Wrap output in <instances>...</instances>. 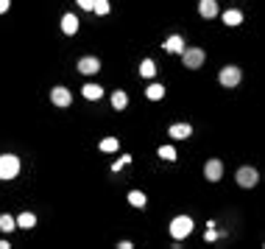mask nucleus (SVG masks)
I'll use <instances>...</instances> for the list:
<instances>
[{
    "label": "nucleus",
    "instance_id": "12",
    "mask_svg": "<svg viewBox=\"0 0 265 249\" xmlns=\"http://www.w3.org/2000/svg\"><path fill=\"white\" fill-rule=\"evenodd\" d=\"M165 51H168V54H181V51H184V39H181L179 34L168 37V42H165Z\"/></svg>",
    "mask_w": 265,
    "mask_h": 249
},
{
    "label": "nucleus",
    "instance_id": "28",
    "mask_svg": "<svg viewBox=\"0 0 265 249\" xmlns=\"http://www.w3.org/2000/svg\"><path fill=\"white\" fill-rule=\"evenodd\" d=\"M9 246H12L9 241H0V249H9Z\"/></svg>",
    "mask_w": 265,
    "mask_h": 249
},
{
    "label": "nucleus",
    "instance_id": "25",
    "mask_svg": "<svg viewBox=\"0 0 265 249\" xmlns=\"http://www.w3.org/2000/svg\"><path fill=\"white\" fill-rule=\"evenodd\" d=\"M76 3H79L81 9H87V12H92V3H95V0H76Z\"/></svg>",
    "mask_w": 265,
    "mask_h": 249
},
{
    "label": "nucleus",
    "instance_id": "27",
    "mask_svg": "<svg viewBox=\"0 0 265 249\" xmlns=\"http://www.w3.org/2000/svg\"><path fill=\"white\" fill-rule=\"evenodd\" d=\"M131 246H134L131 241H120V243H117V249H131Z\"/></svg>",
    "mask_w": 265,
    "mask_h": 249
},
{
    "label": "nucleus",
    "instance_id": "20",
    "mask_svg": "<svg viewBox=\"0 0 265 249\" xmlns=\"http://www.w3.org/2000/svg\"><path fill=\"white\" fill-rule=\"evenodd\" d=\"M117 148H120V140H117V137L101 140V152H117Z\"/></svg>",
    "mask_w": 265,
    "mask_h": 249
},
{
    "label": "nucleus",
    "instance_id": "11",
    "mask_svg": "<svg viewBox=\"0 0 265 249\" xmlns=\"http://www.w3.org/2000/svg\"><path fill=\"white\" fill-rule=\"evenodd\" d=\"M198 14H201V17H207V20L215 17V14H218V3H215V0H201V3H198Z\"/></svg>",
    "mask_w": 265,
    "mask_h": 249
},
{
    "label": "nucleus",
    "instance_id": "14",
    "mask_svg": "<svg viewBox=\"0 0 265 249\" xmlns=\"http://www.w3.org/2000/svg\"><path fill=\"white\" fill-rule=\"evenodd\" d=\"M126 104H128V95L123 90L112 92V107H115V110H126Z\"/></svg>",
    "mask_w": 265,
    "mask_h": 249
},
{
    "label": "nucleus",
    "instance_id": "17",
    "mask_svg": "<svg viewBox=\"0 0 265 249\" xmlns=\"http://www.w3.org/2000/svg\"><path fill=\"white\" fill-rule=\"evenodd\" d=\"M157 73V65L151 59H143V65H140V76H145V79H151V76Z\"/></svg>",
    "mask_w": 265,
    "mask_h": 249
},
{
    "label": "nucleus",
    "instance_id": "1",
    "mask_svg": "<svg viewBox=\"0 0 265 249\" xmlns=\"http://www.w3.org/2000/svg\"><path fill=\"white\" fill-rule=\"evenodd\" d=\"M17 174H20V157H14V154H3V157H0V179L9 182V179H14Z\"/></svg>",
    "mask_w": 265,
    "mask_h": 249
},
{
    "label": "nucleus",
    "instance_id": "3",
    "mask_svg": "<svg viewBox=\"0 0 265 249\" xmlns=\"http://www.w3.org/2000/svg\"><path fill=\"white\" fill-rule=\"evenodd\" d=\"M181 59H184V67L195 70V67L204 65V51H201V48H184V51H181Z\"/></svg>",
    "mask_w": 265,
    "mask_h": 249
},
{
    "label": "nucleus",
    "instance_id": "23",
    "mask_svg": "<svg viewBox=\"0 0 265 249\" xmlns=\"http://www.w3.org/2000/svg\"><path fill=\"white\" fill-rule=\"evenodd\" d=\"M92 12L95 14H109V0H95V3H92Z\"/></svg>",
    "mask_w": 265,
    "mask_h": 249
},
{
    "label": "nucleus",
    "instance_id": "5",
    "mask_svg": "<svg viewBox=\"0 0 265 249\" xmlns=\"http://www.w3.org/2000/svg\"><path fill=\"white\" fill-rule=\"evenodd\" d=\"M257 182H259V174L254 168H248L246 165V168L237 171V185H243V188H254Z\"/></svg>",
    "mask_w": 265,
    "mask_h": 249
},
{
    "label": "nucleus",
    "instance_id": "21",
    "mask_svg": "<svg viewBox=\"0 0 265 249\" xmlns=\"http://www.w3.org/2000/svg\"><path fill=\"white\" fill-rule=\"evenodd\" d=\"M14 227H17V221H14L12 216H6V213H3V216H0V230H3V232H12Z\"/></svg>",
    "mask_w": 265,
    "mask_h": 249
},
{
    "label": "nucleus",
    "instance_id": "6",
    "mask_svg": "<svg viewBox=\"0 0 265 249\" xmlns=\"http://www.w3.org/2000/svg\"><path fill=\"white\" fill-rule=\"evenodd\" d=\"M50 101H53L56 107H70L73 95H70L67 87H53V90H50Z\"/></svg>",
    "mask_w": 265,
    "mask_h": 249
},
{
    "label": "nucleus",
    "instance_id": "26",
    "mask_svg": "<svg viewBox=\"0 0 265 249\" xmlns=\"http://www.w3.org/2000/svg\"><path fill=\"white\" fill-rule=\"evenodd\" d=\"M9 6H12V0H0V14H6Z\"/></svg>",
    "mask_w": 265,
    "mask_h": 249
},
{
    "label": "nucleus",
    "instance_id": "10",
    "mask_svg": "<svg viewBox=\"0 0 265 249\" xmlns=\"http://www.w3.org/2000/svg\"><path fill=\"white\" fill-rule=\"evenodd\" d=\"M61 31H64L67 37H73V34L79 31V17H76V14H64V17H61Z\"/></svg>",
    "mask_w": 265,
    "mask_h": 249
},
{
    "label": "nucleus",
    "instance_id": "24",
    "mask_svg": "<svg viewBox=\"0 0 265 249\" xmlns=\"http://www.w3.org/2000/svg\"><path fill=\"white\" fill-rule=\"evenodd\" d=\"M128 163H131V157H123V160H117V163H115V165H112V168H115V171H120V168H123V165H128Z\"/></svg>",
    "mask_w": 265,
    "mask_h": 249
},
{
    "label": "nucleus",
    "instance_id": "15",
    "mask_svg": "<svg viewBox=\"0 0 265 249\" xmlns=\"http://www.w3.org/2000/svg\"><path fill=\"white\" fill-rule=\"evenodd\" d=\"M17 227H23V230H31V227H36V216L34 213H23L17 219Z\"/></svg>",
    "mask_w": 265,
    "mask_h": 249
},
{
    "label": "nucleus",
    "instance_id": "13",
    "mask_svg": "<svg viewBox=\"0 0 265 249\" xmlns=\"http://www.w3.org/2000/svg\"><path fill=\"white\" fill-rule=\"evenodd\" d=\"M223 23L235 28V25H240V23H243V14L237 12V9H229V12H223Z\"/></svg>",
    "mask_w": 265,
    "mask_h": 249
},
{
    "label": "nucleus",
    "instance_id": "2",
    "mask_svg": "<svg viewBox=\"0 0 265 249\" xmlns=\"http://www.w3.org/2000/svg\"><path fill=\"white\" fill-rule=\"evenodd\" d=\"M190 232H193V219H190V216H176V219L170 221V235H173L176 241L187 238Z\"/></svg>",
    "mask_w": 265,
    "mask_h": 249
},
{
    "label": "nucleus",
    "instance_id": "4",
    "mask_svg": "<svg viewBox=\"0 0 265 249\" xmlns=\"http://www.w3.org/2000/svg\"><path fill=\"white\" fill-rule=\"evenodd\" d=\"M218 81H221L223 87H235L237 81H240V67H235V65H226L221 70V76H218Z\"/></svg>",
    "mask_w": 265,
    "mask_h": 249
},
{
    "label": "nucleus",
    "instance_id": "18",
    "mask_svg": "<svg viewBox=\"0 0 265 249\" xmlns=\"http://www.w3.org/2000/svg\"><path fill=\"white\" fill-rule=\"evenodd\" d=\"M128 205L143 210V207H145V193H140V190H131V193H128Z\"/></svg>",
    "mask_w": 265,
    "mask_h": 249
},
{
    "label": "nucleus",
    "instance_id": "19",
    "mask_svg": "<svg viewBox=\"0 0 265 249\" xmlns=\"http://www.w3.org/2000/svg\"><path fill=\"white\" fill-rule=\"evenodd\" d=\"M145 95H148L151 101H159V98L165 95V87H162V84H151L148 90H145Z\"/></svg>",
    "mask_w": 265,
    "mask_h": 249
},
{
    "label": "nucleus",
    "instance_id": "8",
    "mask_svg": "<svg viewBox=\"0 0 265 249\" xmlns=\"http://www.w3.org/2000/svg\"><path fill=\"white\" fill-rule=\"evenodd\" d=\"M168 134L173 140H187L190 134H193V126H190V123H173V126L168 129Z\"/></svg>",
    "mask_w": 265,
    "mask_h": 249
},
{
    "label": "nucleus",
    "instance_id": "7",
    "mask_svg": "<svg viewBox=\"0 0 265 249\" xmlns=\"http://www.w3.org/2000/svg\"><path fill=\"white\" fill-rule=\"evenodd\" d=\"M204 176L210 179V182H218V179L223 176V163L221 160H210V163L204 165Z\"/></svg>",
    "mask_w": 265,
    "mask_h": 249
},
{
    "label": "nucleus",
    "instance_id": "9",
    "mask_svg": "<svg viewBox=\"0 0 265 249\" xmlns=\"http://www.w3.org/2000/svg\"><path fill=\"white\" fill-rule=\"evenodd\" d=\"M79 70H81V73H87V76H92V73L101 70V62H98L95 56H84V59L79 62Z\"/></svg>",
    "mask_w": 265,
    "mask_h": 249
},
{
    "label": "nucleus",
    "instance_id": "16",
    "mask_svg": "<svg viewBox=\"0 0 265 249\" xmlns=\"http://www.w3.org/2000/svg\"><path fill=\"white\" fill-rule=\"evenodd\" d=\"M103 95V90L98 84H84V98H90V101H98V98Z\"/></svg>",
    "mask_w": 265,
    "mask_h": 249
},
{
    "label": "nucleus",
    "instance_id": "22",
    "mask_svg": "<svg viewBox=\"0 0 265 249\" xmlns=\"http://www.w3.org/2000/svg\"><path fill=\"white\" fill-rule=\"evenodd\" d=\"M159 157L168 160V163H173V160H176V148L173 146H159Z\"/></svg>",
    "mask_w": 265,
    "mask_h": 249
}]
</instances>
